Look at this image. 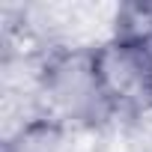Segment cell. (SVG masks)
<instances>
[{"label": "cell", "instance_id": "cell-2", "mask_svg": "<svg viewBox=\"0 0 152 152\" xmlns=\"http://www.w3.org/2000/svg\"><path fill=\"white\" fill-rule=\"evenodd\" d=\"M39 96H45L51 122L90 125L110 116L90 66V48H75L51 57L39 72Z\"/></svg>", "mask_w": 152, "mask_h": 152}, {"label": "cell", "instance_id": "cell-3", "mask_svg": "<svg viewBox=\"0 0 152 152\" xmlns=\"http://www.w3.org/2000/svg\"><path fill=\"white\" fill-rule=\"evenodd\" d=\"M116 33H119V30H116ZM128 36L137 39V45H140V51H143V57H146V63H149V72H152V12L143 9V24H140L137 30H128Z\"/></svg>", "mask_w": 152, "mask_h": 152}, {"label": "cell", "instance_id": "cell-1", "mask_svg": "<svg viewBox=\"0 0 152 152\" xmlns=\"http://www.w3.org/2000/svg\"><path fill=\"white\" fill-rule=\"evenodd\" d=\"M90 66L107 113L143 116L152 110V72L128 33H113L90 48Z\"/></svg>", "mask_w": 152, "mask_h": 152}]
</instances>
